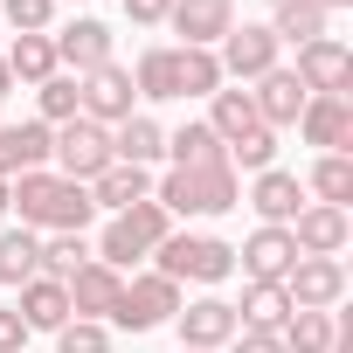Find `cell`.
Segmentation results:
<instances>
[{"label":"cell","instance_id":"cell-1","mask_svg":"<svg viewBox=\"0 0 353 353\" xmlns=\"http://www.w3.org/2000/svg\"><path fill=\"white\" fill-rule=\"evenodd\" d=\"M8 208H21V229H35V236H83V222L97 215L90 188L63 181V173H49V166L8 181Z\"/></svg>","mask_w":353,"mask_h":353},{"label":"cell","instance_id":"cell-2","mask_svg":"<svg viewBox=\"0 0 353 353\" xmlns=\"http://www.w3.org/2000/svg\"><path fill=\"white\" fill-rule=\"evenodd\" d=\"M152 201L166 208V215H229V208H243V181H236V166L229 159H215V166H173L166 181L152 188Z\"/></svg>","mask_w":353,"mask_h":353},{"label":"cell","instance_id":"cell-3","mask_svg":"<svg viewBox=\"0 0 353 353\" xmlns=\"http://www.w3.org/2000/svg\"><path fill=\"white\" fill-rule=\"evenodd\" d=\"M208 132L222 139V152H229V166L243 173H263L270 159H277V132L256 118V104H250V90H215V111H208Z\"/></svg>","mask_w":353,"mask_h":353},{"label":"cell","instance_id":"cell-4","mask_svg":"<svg viewBox=\"0 0 353 353\" xmlns=\"http://www.w3.org/2000/svg\"><path fill=\"white\" fill-rule=\"evenodd\" d=\"M166 236H173V215H166L159 201H132L125 215H111V222H104V243H97V263H111V270L125 277V270H132L139 256H152V250H159Z\"/></svg>","mask_w":353,"mask_h":353},{"label":"cell","instance_id":"cell-5","mask_svg":"<svg viewBox=\"0 0 353 353\" xmlns=\"http://www.w3.org/2000/svg\"><path fill=\"white\" fill-rule=\"evenodd\" d=\"M152 256H159V277H173V284H222L236 270V243L194 236V229H173Z\"/></svg>","mask_w":353,"mask_h":353},{"label":"cell","instance_id":"cell-6","mask_svg":"<svg viewBox=\"0 0 353 353\" xmlns=\"http://www.w3.org/2000/svg\"><path fill=\"white\" fill-rule=\"evenodd\" d=\"M56 173L63 181H77V188H90L97 173L111 166V132L104 125H90V118H70V125H56Z\"/></svg>","mask_w":353,"mask_h":353},{"label":"cell","instance_id":"cell-7","mask_svg":"<svg viewBox=\"0 0 353 353\" xmlns=\"http://www.w3.org/2000/svg\"><path fill=\"white\" fill-rule=\"evenodd\" d=\"M173 312H181V284L159 277V270H145V277H132V284L118 291L111 325H125V332H152V325H166Z\"/></svg>","mask_w":353,"mask_h":353},{"label":"cell","instance_id":"cell-8","mask_svg":"<svg viewBox=\"0 0 353 353\" xmlns=\"http://www.w3.org/2000/svg\"><path fill=\"white\" fill-rule=\"evenodd\" d=\"M291 77L305 83V97H346L353 90V49L339 35H319V42L298 49V70Z\"/></svg>","mask_w":353,"mask_h":353},{"label":"cell","instance_id":"cell-9","mask_svg":"<svg viewBox=\"0 0 353 353\" xmlns=\"http://www.w3.org/2000/svg\"><path fill=\"white\" fill-rule=\"evenodd\" d=\"M132 70H118V63H104V70H90V77H77V118H90V125H125L132 118Z\"/></svg>","mask_w":353,"mask_h":353},{"label":"cell","instance_id":"cell-10","mask_svg":"<svg viewBox=\"0 0 353 353\" xmlns=\"http://www.w3.org/2000/svg\"><path fill=\"white\" fill-rule=\"evenodd\" d=\"M277 35L270 28H256V21H243V28H229L222 42H215V63H222V77H236V83H256V77H270L277 70Z\"/></svg>","mask_w":353,"mask_h":353},{"label":"cell","instance_id":"cell-11","mask_svg":"<svg viewBox=\"0 0 353 353\" xmlns=\"http://www.w3.org/2000/svg\"><path fill=\"white\" fill-rule=\"evenodd\" d=\"M284 298H291V312H332L346 298V263L339 256H298L284 277Z\"/></svg>","mask_w":353,"mask_h":353},{"label":"cell","instance_id":"cell-12","mask_svg":"<svg viewBox=\"0 0 353 353\" xmlns=\"http://www.w3.org/2000/svg\"><path fill=\"white\" fill-rule=\"evenodd\" d=\"M166 28L181 35V49H215V42L236 28V0H173V8H166Z\"/></svg>","mask_w":353,"mask_h":353},{"label":"cell","instance_id":"cell-13","mask_svg":"<svg viewBox=\"0 0 353 353\" xmlns=\"http://www.w3.org/2000/svg\"><path fill=\"white\" fill-rule=\"evenodd\" d=\"M49 152H56V125H42V118L8 125L0 118V181H21V173L49 166Z\"/></svg>","mask_w":353,"mask_h":353},{"label":"cell","instance_id":"cell-14","mask_svg":"<svg viewBox=\"0 0 353 353\" xmlns=\"http://www.w3.org/2000/svg\"><path fill=\"white\" fill-rule=\"evenodd\" d=\"M173 325H181V346H201V353H222L243 332V319H236L229 298H194V305L173 312Z\"/></svg>","mask_w":353,"mask_h":353},{"label":"cell","instance_id":"cell-15","mask_svg":"<svg viewBox=\"0 0 353 353\" xmlns=\"http://www.w3.org/2000/svg\"><path fill=\"white\" fill-rule=\"evenodd\" d=\"M49 42H56V63H63L70 77H90V70H104V63H111V28H104V21H90V14L63 21Z\"/></svg>","mask_w":353,"mask_h":353},{"label":"cell","instance_id":"cell-16","mask_svg":"<svg viewBox=\"0 0 353 353\" xmlns=\"http://www.w3.org/2000/svg\"><path fill=\"white\" fill-rule=\"evenodd\" d=\"M346 236H353L346 208L312 201V208H298V215H291V243H298V256H339V250H346Z\"/></svg>","mask_w":353,"mask_h":353},{"label":"cell","instance_id":"cell-17","mask_svg":"<svg viewBox=\"0 0 353 353\" xmlns=\"http://www.w3.org/2000/svg\"><path fill=\"white\" fill-rule=\"evenodd\" d=\"M236 263L250 270V284H284L291 277V263H298V243H291V229H256L243 250H236Z\"/></svg>","mask_w":353,"mask_h":353},{"label":"cell","instance_id":"cell-18","mask_svg":"<svg viewBox=\"0 0 353 353\" xmlns=\"http://www.w3.org/2000/svg\"><path fill=\"white\" fill-rule=\"evenodd\" d=\"M298 132H305V145L346 152V145H353V97H305Z\"/></svg>","mask_w":353,"mask_h":353},{"label":"cell","instance_id":"cell-19","mask_svg":"<svg viewBox=\"0 0 353 353\" xmlns=\"http://www.w3.org/2000/svg\"><path fill=\"white\" fill-rule=\"evenodd\" d=\"M63 291H70V319H111V305H118L125 277H118L111 263H97V256H90V263H83Z\"/></svg>","mask_w":353,"mask_h":353},{"label":"cell","instance_id":"cell-20","mask_svg":"<svg viewBox=\"0 0 353 353\" xmlns=\"http://www.w3.org/2000/svg\"><path fill=\"white\" fill-rule=\"evenodd\" d=\"M250 208H256L270 229H291V215L305 208V181H298V173H284V166H263L256 188H250Z\"/></svg>","mask_w":353,"mask_h":353},{"label":"cell","instance_id":"cell-21","mask_svg":"<svg viewBox=\"0 0 353 353\" xmlns=\"http://www.w3.org/2000/svg\"><path fill=\"white\" fill-rule=\"evenodd\" d=\"M250 104H256V118L277 132V125H298V111H305V83L277 63L270 77H256V90H250Z\"/></svg>","mask_w":353,"mask_h":353},{"label":"cell","instance_id":"cell-22","mask_svg":"<svg viewBox=\"0 0 353 353\" xmlns=\"http://www.w3.org/2000/svg\"><path fill=\"white\" fill-rule=\"evenodd\" d=\"M14 312H21V325H28V332H63V325H70V291H63L56 277H28Z\"/></svg>","mask_w":353,"mask_h":353},{"label":"cell","instance_id":"cell-23","mask_svg":"<svg viewBox=\"0 0 353 353\" xmlns=\"http://www.w3.org/2000/svg\"><path fill=\"white\" fill-rule=\"evenodd\" d=\"M90 201L97 208H111V215H125L132 201H152V173L145 166H125V159H111L97 181H90Z\"/></svg>","mask_w":353,"mask_h":353},{"label":"cell","instance_id":"cell-24","mask_svg":"<svg viewBox=\"0 0 353 353\" xmlns=\"http://www.w3.org/2000/svg\"><path fill=\"white\" fill-rule=\"evenodd\" d=\"M166 152V132L145 118V111H132L125 125H111V159H125V166H152Z\"/></svg>","mask_w":353,"mask_h":353},{"label":"cell","instance_id":"cell-25","mask_svg":"<svg viewBox=\"0 0 353 353\" xmlns=\"http://www.w3.org/2000/svg\"><path fill=\"white\" fill-rule=\"evenodd\" d=\"M132 90L152 97V104H173L181 97V49H145L139 70H132Z\"/></svg>","mask_w":353,"mask_h":353},{"label":"cell","instance_id":"cell-26","mask_svg":"<svg viewBox=\"0 0 353 353\" xmlns=\"http://www.w3.org/2000/svg\"><path fill=\"white\" fill-rule=\"evenodd\" d=\"M28 277H42V236L35 229H0V284H28Z\"/></svg>","mask_w":353,"mask_h":353},{"label":"cell","instance_id":"cell-27","mask_svg":"<svg viewBox=\"0 0 353 353\" xmlns=\"http://www.w3.org/2000/svg\"><path fill=\"white\" fill-rule=\"evenodd\" d=\"M325 21H332V8H325V0H277V21H270V35L277 42H319L325 35Z\"/></svg>","mask_w":353,"mask_h":353},{"label":"cell","instance_id":"cell-28","mask_svg":"<svg viewBox=\"0 0 353 353\" xmlns=\"http://www.w3.org/2000/svg\"><path fill=\"white\" fill-rule=\"evenodd\" d=\"M277 339H284V353H332L339 319H332V312H291V319L277 325Z\"/></svg>","mask_w":353,"mask_h":353},{"label":"cell","instance_id":"cell-29","mask_svg":"<svg viewBox=\"0 0 353 353\" xmlns=\"http://www.w3.org/2000/svg\"><path fill=\"white\" fill-rule=\"evenodd\" d=\"M63 63H56V42L49 35H14V49H8V77L14 83H49Z\"/></svg>","mask_w":353,"mask_h":353},{"label":"cell","instance_id":"cell-30","mask_svg":"<svg viewBox=\"0 0 353 353\" xmlns=\"http://www.w3.org/2000/svg\"><path fill=\"white\" fill-rule=\"evenodd\" d=\"M236 319H243V332H277V325L291 319L284 284H250V291H243V305H236Z\"/></svg>","mask_w":353,"mask_h":353},{"label":"cell","instance_id":"cell-31","mask_svg":"<svg viewBox=\"0 0 353 353\" xmlns=\"http://www.w3.org/2000/svg\"><path fill=\"white\" fill-rule=\"evenodd\" d=\"M166 152H173V166H215V159H229L222 139L208 132V118H188L181 132H166Z\"/></svg>","mask_w":353,"mask_h":353},{"label":"cell","instance_id":"cell-32","mask_svg":"<svg viewBox=\"0 0 353 353\" xmlns=\"http://www.w3.org/2000/svg\"><path fill=\"white\" fill-rule=\"evenodd\" d=\"M305 188H312L325 208H346V201H353V159H346V152H325V159L312 166V181H305Z\"/></svg>","mask_w":353,"mask_h":353},{"label":"cell","instance_id":"cell-33","mask_svg":"<svg viewBox=\"0 0 353 353\" xmlns=\"http://www.w3.org/2000/svg\"><path fill=\"white\" fill-rule=\"evenodd\" d=\"M229 77L215 63V49H181V97H215Z\"/></svg>","mask_w":353,"mask_h":353},{"label":"cell","instance_id":"cell-34","mask_svg":"<svg viewBox=\"0 0 353 353\" xmlns=\"http://www.w3.org/2000/svg\"><path fill=\"white\" fill-rule=\"evenodd\" d=\"M83 263H90V243H83V236H42V277L70 284Z\"/></svg>","mask_w":353,"mask_h":353},{"label":"cell","instance_id":"cell-35","mask_svg":"<svg viewBox=\"0 0 353 353\" xmlns=\"http://www.w3.org/2000/svg\"><path fill=\"white\" fill-rule=\"evenodd\" d=\"M35 104H42V125H70L77 118V77L56 70L49 83H35Z\"/></svg>","mask_w":353,"mask_h":353},{"label":"cell","instance_id":"cell-36","mask_svg":"<svg viewBox=\"0 0 353 353\" xmlns=\"http://www.w3.org/2000/svg\"><path fill=\"white\" fill-rule=\"evenodd\" d=\"M0 21L14 35H49L56 28V0H0Z\"/></svg>","mask_w":353,"mask_h":353},{"label":"cell","instance_id":"cell-37","mask_svg":"<svg viewBox=\"0 0 353 353\" xmlns=\"http://www.w3.org/2000/svg\"><path fill=\"white\" fill-rule=\"evenodd\" d=\"M56 353H111V332H104V319H70V325L56 332Z\"/></svg>","mask_w":353,"mask_h":353},{"label":"cell","instance_id":"cell-38","mask_svg":"<svg viewBox=\"0 0 353 353\" xmlns=\"http://www.w3.org/2000/svg\"><path fill=\"white\" fill-rule=\"evenodd\" d=\"M166 8H173V0H125V21H132V28H159Z\"/></svg>","mask_w":353,"mask_h":353},{"label":"cell","instance_id":"cell-39","mask_svg":"<svg viewBox=\"0 0 353 353\" xmlns=\"http://www.w3.org/2000/svg\"><path fill=\"white\" fill-rule=\"evenodd\" d=\"M28 346V325H21V312L14 305H0V353H21Z\"/></svg>","mask_w":353,"mask_h":353},{"label":"cell","instance_id":"cell-40","mask_svg":"<svg viewBox=\"0 0 353 353\" xmlns=\"http://www.w3.org/2000/svg\"><path fill=\"white\" fill-rule=\"evenodd\" d=\"M229 353H284V339H277V332H236Z\"/></svg>","mask_w":353,"mask_h":353},{"label":"cell","instance_id":"cell-41","mask_svg":"<svg viewBox=\"0 0 353 353\" xmlns=\"http://www.w3.org/2000/svg\"><path fill=\"white\" fill-rule=\"evenodd\" d=\"M8 90H14V77H8V56H0V104H8Z\"/></svg>","mask_w":353,"mask_h":353},{"label":"cell","instance_id":"cell-42","mask_svg":"<svg viewBox=\"0 0 353 353\" xmlns=\"http://www.w3.org/2000/svg\"><path fill=\"white\" fill-rule=\"evenodd\" d=\"M0 215H8V181H0Z\"/></svg>","mask_w":353,"mask_h":353},{"label":"cell","instance_id":"cell-43","mask_svg":"<svg viewBox=\"0 0 353 353\" xmlns=\"http://www.w3.org/2000/svg\"><path fill=\"white\" fill-rule=\"evenodd\" d=\"M325 8H332V14H339V8H353V0H325Z\"/></svg>","mask_w":353,"mask_h":353},{"label":"cell","instance_id":"cell-44","mask_svg":"<svg viewBox=\"0 0 353 353\" xmlns=\"http://www.w3.org/2000/svg\"><path fill=\"white\" fill-rule=\"evenodd\" d=\"M181 353H201V346H181Z\"/></svg>","mask_w":353,"mask_h":353},{"label":"cell","instance_id":"cell-45","mask_svg":"<svg viewBox=\"0 0 353 353\" xmlns=\"http://www.w3.org/2000/svg\"><path fill=\"white\" fill-rule=\"evenodd\" d=\"M270 8H277V0H270Z\"/></svg>","mask_w":353,"mask_h":353}]
</instances>
